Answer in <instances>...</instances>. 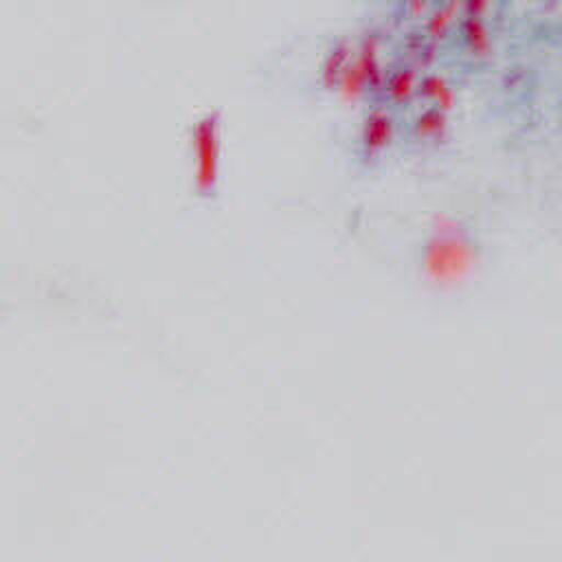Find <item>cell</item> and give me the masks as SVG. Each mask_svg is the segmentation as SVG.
<instances>
[{"label":"cell","mask_w":562,"mask_h":562,"mask_svg":"<svg viewBox=\"0 0 562 562\" xmlns=\"http://www.w3.org/2000/svg\"><path fill=\"white\" fill-rule=\"evenodd\" d=\"M353 53H356V46L349 40H336L327 48V53L321 61V79L325 86H338L342 72L347 70V66L353 59Z\"/></svg>","instance_id":"8"},{"label":"cell","mask_w":562,"mask_h":562,"mask_svg":"<svg viewBox=\"0 0 562 562\" xmlns=\"http://www.w3.org/2000/svg\"><path fill=\"white\" fill-rule=\"evenodd\" d=\"M397 134H400L397 112L380 101L369 105L360 116V125L356 134L358 158L364 165L375 162L395 143Z\"/></svg>","instance_id":"3"},{"label":"cell","mask_w":562,"mask_h":562,"mask_svg":"<svg viewBox=\"0 0 562 562\" xmlns=\"http://www.w3.org/2000/svg\"><path fill=\"white\" fill-rule=\"evenodd\" d=\"M476 233L454 217L435 220L419 248V268L430 281H459L479 261Z\"/></svg>","instance_id":"1"},{"label":"cell","mask_w":562,"mask_h":562,"mask_svg":"<svg viewBox=\"0 0 562 562\" xmlns=\"http://www.w3.org/2000/svg\"><path fill=\"white\" fill-rule=\"evenodd\" d=\"M404 132L417 145H439L450 136V112L424 103L408 114Z\"/></svg>","instance_id":"6"},{"label":"cell","mask_w":562,"mask_h":562,"mask_svg":"<svg viewBox=\"0 0 562 562\" xmlns=\"http://www.w3.org/2000/svg\"><path fill=\"white\" fill-rule=\"evenodd\" d=\"M487 9L490 4L481 2H468L461 4V13L454 26V37H459L461 48L472 59H483L494 48L492 29L487 22Z\"/></svg>","instance_id":"4"},{"label":"cell","mask_w":562,"mask_h":562,"mask_svg":"<svg viewBox=\"0 0 562 562\" xmlns=\"http://www.w3.org/2000/svg\"><path fill=\"white\" fill-rule=\"evenodd\" d=\"M187 136L193 154V189L198 195H209L217 184V110L193 116Z\"/></svg>","instance_id":"2"},{"label":"cell","mask_w":562,"mask_h":562,"mask_svg":"<svg viewBox=\"0 0 562 562\" xmlns=\"http://www.w3.org/2000/svg\"><path fill=\"white\" fill-rule=\"evenodd\" d=\"M419 75H422V68H417L411 61L397 59L395 64L386 66V72H384V79H382L375 101H380L393 110L400 105L413 103L417 99Z\"/></svg>","instance_id":"5"},{"label":"cell","mask_w":562,"mask_h":562,"mask_svg":"<svg viewBox=\"0 0 562 562\" xmlns=\"http://www.w3.org/2000/svg\"><path fill=\"white\" fill-rule=\"evenodd\" d=\"M417 99H424L428 105H437L446 112L452 110L457 92L452 81L439 72V70H422L419 83H417Z\"/></svg>","instance_id":"7"}]
</instances>
